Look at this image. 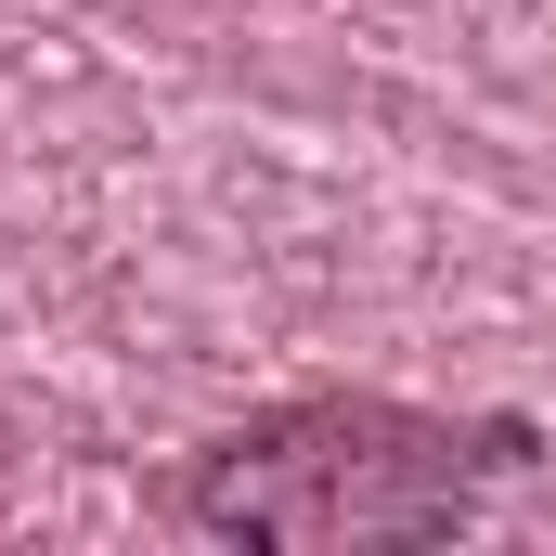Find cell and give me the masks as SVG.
<instances>
[{"instance_id":"1","label":"cell","mask_w":556,"mask_h":556,"mask_svg":"<svg viewBox=\"0 0 556 556\" xmlns=\"http://www.w3.org/2000/svg\"><path fill=\"white\" fill-rule=\"evenodd\" d=\"M505 466H531L518 415H415L376 389H311V402L220 427L181 479V518L220 544H285V556L440 544L479 518V492Z\"/></svg>"}]
</instances>
